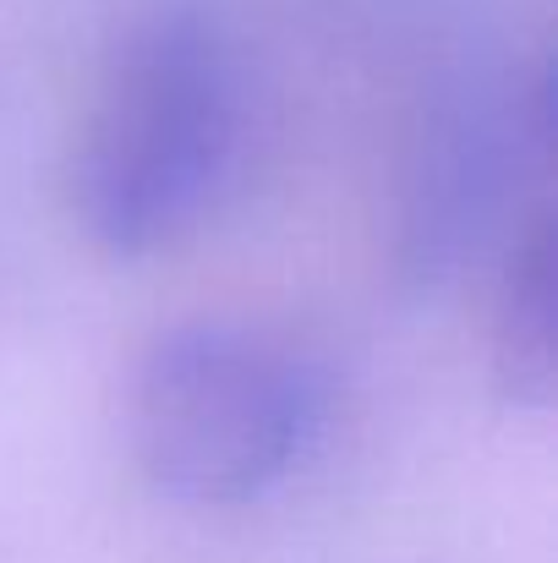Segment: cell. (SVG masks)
Instances as JSON below:
<instances>
[{
  "mask_svg": "<svg viewBox=\"0 0 558 563\" xmlns=\"http://www.w3.org/2000/svg\"><path fill=\"white\" fill-rule=\"evenodd\" d=\"M554 230L548 187L532 191L504 230L488 362L510 405H548L554 394Z\"/></svg>",
  "mask_w": 558,
  "mask_h": 563,
  "instance_id": "4",
  "label": "cell"
},
{
  "mask_svg": "<svg viewBox=\"0 0 558 563\" xmlns=\"http://www.w3.org/2000/svg\"><path fill=\"white\" fill-rule=\"evenodd\" d=\"M329 427V377L252 323H176L127 383V449L186 509H241L285 487Z\"/></svg>",
  "mask_w": 558,
  "mask_h": 563,
  "instance_id": "2",
  "label": "cell"
},
{
  "mask_svg": "<svg viewBox=\"0 0 558 563\" xmlns=\"http://www.w3.org/2000/svg\"><path fill=\"white\" fill-rule=\"evenodd\" d=\"M554 71L537 55L515 77L438 82L394 154L389 263L411 290H444L488 246L504 208L515 213L548 181Z\"/></svg>",
  "mask_w": 558,
  "mask_h": 563,
  "instance_id": "3",
  "label": "cell"
},
{
  "mask_svg": "<svg viewBox=\"0 0 558 563\" xmlns=\"http://www.w3.org/2000/svg\"><path fill=\"white\" fill-rule=\"evenodd\" d=\"M236 154V60L214 16L149 11L105 55L77 115L66 202L110 257H149L186 235Z\"/></svg>",
  "mask_w": 558,
  "mask_h": 563,
  "instance_id": "1",
  "label": "cell"
}]
</instances>
